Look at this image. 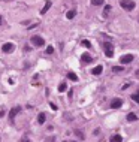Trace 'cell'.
Segmentation results:
<instances>
[{
  "mask_svg": "<svg viewBox=\"0 0 139 142\" xmlns=\"http://www.w3.org/2000/svg\"><path fill=\"white\" fill-rule=\"evenodd\" d=\"M120 6L124 10H133L135 9V1H132V0H121L120 1Z\"/></svg>",
  "mask_w": 139,
  "mask_h": 142,
  "instance_id": "6da1fadb",
  "label": "cell"
},
{
  "mask_svg": "<svg viewBox=\"0 0 139 142\" xmlns=\"http://www.w3.org/2000/svg\"><path fill=\"white\" fill-rule=\"evenodd\" d=\"M103 49H105V55L106 57H112L114 55V46L111 42H105L103 43Z\"/></svg>",
  "mask_w": 139,
  "mask_h": 142,
  "instance_id": "7a4b0ae2",
  "label": "cell"
},
{
  "mask_svg": "<svg viewBox=\"0 0 139 142\" xmlns=\"http://www.w3.org/2000/svg\"><path fill=\"white\" fill-rule=\"evenodd\" d=\"M30 42H31L34 46H43V45H45V40H43L40 36H33V37L30 39Z\"/></svg>",
  "mask_w": 139,
  "mask_h": 142,
  "instance_id": "3957f363",
  "label": "cell"
},
{
  "mask_svg": "<svg viewBox=\"0 0 139 142\" xmlns=\"http://www.w3.org/2000/svg\"><path fill=\"white\" fill-rule=\"evenodd\" d=\"M19 111H21L19 106H15V108L10 109V112H9V121H10V123H13V120H15V117H16V114H18Z\"/></svg>",
  "mask_w": 139,
  "mask_h": 142,
  "instance_id": "277c9868",
  "label": "cell"
},
{
  "mask_svg": "<svg viewBox=\"0 0 139 142\" xmlns=\"http://www.w3.org/2000/svg\"><path fill=\"white\" fill-rule=\"evenodd\" d=\"M133 55L132 54H126V55H121V58H120V63H123V64H126V63H132L133 61Z\"/></svg>",
  "mask_w": 139,
  "mask_h": 142,
  "instance_id": "5b68a950",
  "label": "cell"
},
{
  "mask_svg": "<svg viewBox=\"0 0 139 142\" xmlns=\"http://www.w3.org/2000/svg\"><path fill=\"white\" fill-rule=\"evenodd\" d=\"M13 49H15V45H13V43H10V42L4 43V45L1 46V51H3V52H12Z\"/></svg>",
  "mask_w": 139,
  "mask_h": 142,
  "instance_id": "8992f818",
  "label": "cell"
},
{
  "mask_svg": "<svg viewBox=\"0 0 139 142\" xmlns=\"http://www.w3.org/2000/svg\"><path fill=\"white\" fill-rule=\"evenodd\" d=\"M81 61H82V63H87V64H88V63H91V61H93V57H91L88 52H84V54L81 55Z\"/></svg>",
  "mask_w": 139,
  "mask_h": 142,
  "instance_id": "52a82bcc",
  "label": "cell"
},
{
  "mask_svg": "<svg viewBox=\"0 0 139 142\" xmlns=\"http://www.w3.org/2000/svg\"><path fill=\"white\" fill-rule=\"evenodd\" d=\"M121 105H123V100L121 99H114L111 102V108L112 109H118V108H121Z\"/></svg>",
  "mask_w": 139,
  "mask_h": 142,
  "instance_id": "ba28073f",
  "label": "cell"
},
{
  "mask_svg": "<svg viewBox=\"0 0 139 142\" xmlns=\"http://www.w3.org/2000/svg\"><path fill=\"white\" fill-rule=\"evenodd\" d=\"M102 72H103V66H100V64H99V66H96V67L91 70V73H93V75H100Z\"/></svg>",
  "mask_w": 139,
  "mask_h": 142,
  "instance_id": "9c48e42d",
  "label": "cell"
},
{
  "mask_svg": "<svg viewBox=\"0 0 139 142\" xmlns=\"http://www.w3.org/2000/svg\"><path fill=\"white\" fill-rule=\"evenodd\" d=\"M51 4H52V3H51V1H45V6H43V7H42V10H40V13H42V15H45V13H46V12H48V9H49V7H51Z\"/></svg>",
  "mask_w": 139,
  "mask_h": 142,
  "instance_id": "30bf717a",
  "label": "cell"
},
{
  "mask_svg": "<svg viewBox=\"0 0 139 142\" xmlns=\"http://www.w3.org/2000/svg\"><path fill=\"white\" fill-rule=\"evenodd\" d=\"M45 118H46V117H45V114H43V112H40V114L37 115V123H39V124H43V123H45Z\"/></svg>",
  "mask_w": 139,
  "mask_h": 142,
  "instance_id": "8fae6325",
  "label": "cell"
},
{
  "mask_svg": "<svg viewBox=\"0 0 139 142\" xmlns=\"http://www.w3.org/2000/svg\"><path fill=\"white\" fill-rule=\"evenodd\" d=\"M111 142H123V136L121 135H114L111 138Z\"/></svg>",
  "mask_w": 139,
  "mask_h": 142,
  "instance_id": "7c38bea8",
  "label": "cell"
},
{
  "mask_svg": "<svg viewBox=\"0 0 139 142\" xmlns=\"http://www.w3.org/2000/svg\"><path fill=\"white\" fill-rule=\"evenodd\" d=\"M138 120V117H136V114H133V112H130V114H127V121H136Z\"/></svg>",
  "mask_w": 139,
  "mask_h": 142,
  "instance_id": "4fadbf2b",
  "label": "cell"
},
{
  "mask_svg": "<svg viewBox=\"0 0 139 142\" xmlns=\"http://www.w3.org/2000/svg\"><path fill=\"white\" fill-rule=\"evenodd\" d=\"M109 12H111V4H106V6H105V9H103V13H102V15H103L105 18H106Z\"/></svg>",
  "mask_w": 139,
  "mask_h": 142,
  "instance_id": "5bb4252c",
  "label": "cell"
},
{
  "mask_svg": "<svg viewBox=\"0 0 139 142\" xmlns=\"http://www.w3.org/2000/svg\"><path fill=\"white\" fill-rule=\"evenodd\" d=\"M66 90H67V84H66V82H61V84L58 85V91L63 93V91H66Z\"/></svg>",
  "mask_w": 139,
  "mask_h": 142,
  "instance_id": "9a60e30c",
  "label": "cell"
},
{
  "mask_svg": "<svg viewBox=\"0 0 139 142\" xmlns=\"http://www.w3.org/2000/svg\"><path fill=\"white\" fill-rule=\"evenodd\" d=\"M123 70H124L123 66H114V67H112V72H114V73H118V72H123Z\"/></svg>",
  "mask_w": 139,
  "mask_h": 142,
  "instance_id": "2e32d148",
  "label": "cell"
},
{
  "mask_svg": "<svg viewBox=\"0 0 139 142\" xmlns=\"http://www.w3.org/2000/svg\"><path fill=\"white\" fill-rule=\"evenodd\" d=\"M67 78H69V79H72V81H75V82L78 81V76H76L73 72H69V73H67Z\"/></svg>",
  "mask_w": 139,
  "mask_h": 142,
  "instance_id": "e0dca14e",
  "label": "cell"
},
{
  "mask_svg": "<svg viewBox=\"0 0 139 142\" xmlns=\"http://www.w3.org/2000/svg\"><path fill=\"white\" fill-rule=\"evenodd\" d=\"M105 3V0H91V4H94V6H102Z\"/></svg>",
  "mask_w": 139,
  "mask_h": 142,
  "instance_id": "ac0fdd59",
  "label": "cell"
},
{
  "mask_svg": "<svg viewBox=\"0 0 139 142\" xmlns=\"http://www.w3.org/2000/svg\"><path fill=\"white\" fill-rule=\"evenodd\" d=\"M75 15H76V12H75V10H69V12L66 13V16H67L69 19H72V18H75Z\"/></svg>",
  "mask_w": 139,
  "mask_h": 142,
  "instance_id": "d6986e66",
  "label": "cell"
},
{
  "mask_svg": "<svg viewBox=\"0 0 139 142\" xmlns=\"http://www.w3.org/2000/svg\"><path fill=\"white\" fill-rule=\"evenodd\" d=\"M132 99H133L136 103H139V90L136 91V93H133V94H132Z\"/></svg>",
  "mask_w": 139,
  "mask_h": 142,
  "instance_id": "ffe728a7",
  "label": "cell"
},
{
  "mask_svg": "<svg viewBox=\"0 0 139 142\" xmlns=\"http://www.w3.org/2000/svg\"><path fill=\"white\" fill-rule=\"evenodd\" d=\"M75 135H76V136H78V138H79V139H81V141H82V139H84V138H85V136H84V133H82V132H81V130H75Z\"/></svg>",
  "mask_w": 139,
  "mask_h": 142,
  "instance_id": "44dd1931",
  "label": "cell"
},
{
  "mask_svg": "<svg viewBox=\"0 0 139 142\" xmlns=\"http://www.w3.org/2000/svg\"><path fill=\"white\" fill-rule=\"evenodd\" d=\"M81 43H82L84 46H87V48H90V46H91V43H90V40H82Z\"/></svg>",
  "mask_w": 139,
  "mask_h": 142,
  "instance_id": "7402d4cb",
  "label": "cell"
},
{
  "mask_svg": "<svg viewBox=\"0 0 139 142\" xmlns=\"http://www.w3.org/2000/svg\"><path fill=\"white\" fill-rule=\"evenodd\" d=\"M52 52H54V48H52L51 45H49V46H46V54H52Z\"/></svg>",
  "mask_w": 139,
  "mask_h": 142,
  "instance_id": "603a6c76",
  "label": "cell"
},
{
  "mask_svg": "<svg viewBox=\"0 0 139 142\" xmlns=\"http://www.w3.org/2000/svg\"><path fill=\"white\" fill-rule=\"evenodd\" d=\"M45 142H55V136H49V138H46Z\"/></svg>",
  "mask_w": 139,
  "mask_h": 142,
  "instance_id": "cb8c5ba5",
  "label": "cell"
},
{
  "mask_svg": "<svg viewBox=\"0 0 139 142\" xmlns=\"http://www.w3.org/2000/svg\"><path fill=\"white\" fill-rule=\"evenodd\" d=\"M21 142H30V141H28L27 138H22V139H21Z\"/></svg>",
  "mask_w": 139,
  "mask_h": 142,
  "instance_id": "d4e9b609",
  "label": "cell"
},
{
  "mask_svg": "<svg viewBox=\"0 0 139 142\" xmlns=\"http://www.w3.org/2000/svg\"><path fill=\"white\" fill-rule=\"evenodd\" d=\"M3 115H4V112H3V111H0V118H1Z\"/></svg>",
  "mask_w": 139,
  "mask_h": 142,
  "instance_id": "484cf974",
  "label": "cell"
},
{
  "mask_svg": "<svg viewBox=\"0 0 139 142\" xmlns=\"http://www.w3.org/2000/svg\"><path fill=\"white\" fill-rule=\"evenodd\" d=\"M135 75H136V76H139V69L136 70V73H135Z\"/></svg>",
  "mask_w": 139,
  "mask_h": 142,
  "instance_id": "4316f807",
  "label": "cell"
},
{
  "mask_svg": "<svg viewBox=\"0 0 139 142\" xmlns=\"http://www.w3.org/2000/svg\"><path fill=\"white\" fill-rule=\"evenodd\" d=\"M0 24H1V15H0Z\"/></svg>",
  "mask_w": 139,
  "mask_h": 142,
  "instance_id": "83f0119b",
  "label": "cell"
}]
</instances>
